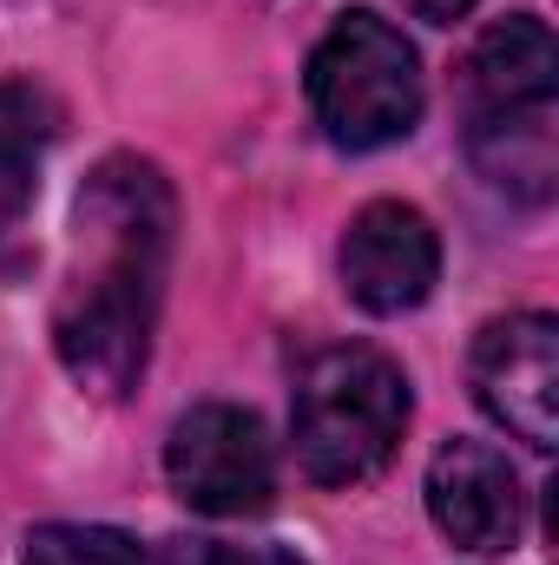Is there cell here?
<instances>
[{"label": "cell", "mask_w": 559, "mask_h": 565, "mask_svg": "<svg viewBox=\"0 0 559 565\" xmlns=\"http://www.w3.org/2000/svg\"><path fill=\"white\" fill-rule=\"evenodd\" d=\"M467 151L481 178H494L520 204H547L559 178V145H553V106H520L494 119H467Z\"/></svg>", "instance_id": "obj_9"}, {"label": "cell", "mask_w": 559, "mask_h": 565, "mask_svg": "<svg viewBox=\"0 0 559 565\" xmlns=\"http://www.w3.org/2000/svg\"><path fill=\"white\" fill-rule=\"evenodd\" d=\"M309 113L323 139L342 151H382L409 139L421 119V60L402 26L369 7L336 13V26L309 53Z\"/></svg>", "instance_id": "obj_3"}, {"label": "cell", "mask_w": 559, "mask_h": 565, "mask_svg": "<svg viewBox=\"0 0 559 565\" xmlns=\"http://www.w3.org/2000/svg\"><path fill=\"white\" fill-rule=\"evenodd\" d=\"M73 231L86 264L60 289L53 349L86 395L119 402L139 388L151 355L158 282L171 250V191L139 158H106L80 191Z\"/></svg>", "instance_id": "obj_1"}, {"label": "cell", "mask_w": 559, "mask_h": 565, "mask_svg": "<svg viewBox=\"0 0 559 565\" xmlns=\"http://www.w3.org/2000/svg\"><path fill=\"white\" fill-rule=\"evenodd\" d=\"M428 513L461 553H481V559L514 553L520 533H527L520 473L487 440H447L434 454V467H428Z\"/></svg>", "instance_id": "obj_7"}, {"label": "cell", "mask_w": 559, "mask_h": 565, "mask_svg": "<svg viewBox=\"0 0 559 565\" xmlns=\"http://www.w3.org/2000/svg\"><path fill=\"white\" fill-rule=\"evenodd\" d=\"M467 382H474V402L514 440H527L534 454H553L559 440V322L553 316L527 309V316L487 322L474 335Z\"/></svg>", "instance_id": "obj_5"}, {"label": "cell", "mask_w": 559, "mask_h": 565, "mask_svg": "<svg viewBox=\"0 0 559 565\" xmlns=\"http://www.w3.org/2000/svg\"><path fill=\"white\" fill-rule=\"evenodd\" d=\"M559 93V46L553 33L527 13L494 20L467 60H461V99L467 119H494V113H520V106H553Z\"/></svg>", "instance_id": "obj_8"}, {"label": "cell", "mask_w": 559, "mask_h": 565, "mask_svg": "<svg viewBox=\"0 0 559 565\" xmlns=\"http://www.w3.org/2000/svg\"><path fill=\"white\" fill-rule=\"evenodd\" d=\"M409 7H415L421 20H441V26H447V20H461L474 0H409Z\"/></svg>", "instance_id": "obj_13"}, {"label": "cell", "mask_w": 559, "mask_h": 565, "mask_svg": "<svg viewBox=\"0 0 559 565\" xmlns=\"http://www.w3.org/2000/svg\"><path fill=\"white\" fill-rule=\"evenodd\" d=\"M409 427V375L362 342H336L323 355H309V369L296 375V402H289V434H296V460L316 487H362L376 480Z\"/></svg>", "instance_id": "obj_2"}, {"label": "cell", "mask_w": 559, "mask_h": 565, "mask_svg": "<svg viewBox=\"0 0 559 565\" xmlns=\"http://www.w3.org/2000/svg\"><path fill=\"white\" fill-rule=\"evenodd\" d=\"M46 139H53V106L33 86H0V231L33 204Z\"/></svg>", "instance_id": "obj_10"}, {"label": "cell", "mask_w": 559, "mask_h": 565, "mask_svg": "<svg viewBox=\"0 0 559 565\" xmlns=\"http://www.w3.org/2000/svg\"><path fill=\"white\" fill-rule=\"evenodd\" d=\"M20 565H158L151 546H139L119 526H80V520H53L27 533Z\"/></svg>", "instance_id": "obj_11"}, {"label": "cell", "mask_w": 559, "mask_h": 565, "mask_svg": "<svg viewBox=\"0 0 559 565\" xmlns=\"http://www.w3.org/2000/svg\"><path fill=\"white\" fill-rule=\"evenodd\" d=\"M198 565H309V559H296L283 546H204Z\"/></svg>", "instance_id": "obj_12"}, {"label": "cell", "mask_w": 559, "mask_h": 565, "mask_svg": "<svg viewBox=\"0 0 559 565\" xmlns=\"http://www.w3.org/2000/svg\"><path fill=\"white\" fill-rule=\"evenodd\" d=\"M165 480H171V493L191 513L238 520V513L271 507V493H277V454H271V434H264V422L251 408L204 402V408L178 415V427H171V440H165Z\"/></svg>", "instance_id": "obj_4"}, {"label": "cell", "mask_w": 559, "mask_h": 565, "mask_svg": "<svg viewBox=\"0 0 559 565\" xmlns=\"http://www.w3.org/2000/svg\"><path fill=\"white\" fill-rule=\"evenodd\" d=\"M441 277V237L415 204H362L342 231V289L356 309L369 316H402L428 302V289Z\"/></svg>", "instance_id": "obj_6"}]
</instances>
